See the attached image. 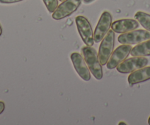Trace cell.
<instances>
[{"instance_id": "cell-9", "label": "cell", "mask_w": 150, "mask_h": 125, "mask_svg": "<svg viewBox=\"0 0 150 125\" xmlns=\"http://www.w3.org/2000/svg\"><path fill=\"white\" fill-rule=\"evenodd\" d=\"M71 60L78 75L84 81L91 80V71L83 56L78 52H73L71 54Z\"/></svg>"}, {"instance_id": "cell-6", "label": "cell", "mask_w": 150, "mask_h": 125, "mask_svg": "<svg viewBox=\"0 0 150 125\" xmlns=\"http://www.w3.org/2000/svg\"><path fill=\"white\" fill-rule=\"evenodd\" d=\"M81 3L82 0H65L53 12L52 18L54 20H61L69 16L78 9Z\"/></svg>"}, {"instance_id": "cell-7", "label": "cell", "mask_w": 150, "mask_h": 125, "mask_svg": "<svg viewBox=\"0 0 150 125\" xmlns=\"http://www.w3.org/2000/svg\"><path fill=\"white\" fill-rule=\"evenodd\" d=\"M132 46L129 44H123L113 50L110 57L107 63V68L108 69H116L122 61L128 57L132 50Z\"/></svg>"}, {"instance_id": "cell-18", "label": "cell", "mask_w": 150, "mask_h": 125, "mask_svg": "<svg viewBox=\"0 0 150 125\" xmlns=\"http://www.w3.org/2000/svg\"><path fill=\"white\" fill-rule=\"evenodd\" d=\"M2 26H1V24H0V36L2 35Z\"/></svg>"}, {"instance_id": "cell-20", "label": "cell", "mask_w": 150, "mask_h": 125, "mask_svg": "<svg viewBox=\"0 0 150 125\" xmlns=\"http://www.w3.org/2000/svg\"><path fill=\"white\" fill-rule=\"evenodd\" d=\"M148 124L150 125V116H149V118L148 119Z\"/></svg>"}, {"instance_id": "cell-14", "label": "cell", "mask_w": 150, "mask_h": 125, "mask_svg": "<svg viewBox=\"0 0 150 125\" xmlns=\"http://www.w3.org/2000/svg\"><path fill=\"white\" fill-rule=\"evenodd\" d=\"M44 5L50 13H53L58 6V0H43Z\"/></svg>"}, {"instance_id": "cell-8", "label": "cell", "mask_w": 150, "mask_h": 125, "mask_svg": "<svg viewBox=\"0 0 150 125\" xmlns=\"http://www.w3.org/2000/svg\"><path fill=\"white\" fill-rule=\"evenodd\" d=\"M112 21V15L109 12L105 11L102 14L93 32L94 42L99 43L102 41V40L110 29Z\"/></svg>"}, {"instance_id": "cell-1", "label": "cell", "mask_w": 150, "mask_h": 125, "mask_svg": "<svg viewBox=\"0 0 150 125\" xmlns=\"http://www.w3.org/2000/svg\"><path fill=\"white\" fill-rule=\"evenodd\" d=\"M82 52L91 74L96 80H100L103 77V71L96 50L92 47L85 46L82 48Z\"/></svg>"}, {"instance_id": "cell-13", "label": "cell", "mask_w": 150, "mask_h": 125, "mask_svg": "<svg viewBox=\"0 0 150 125\" xmlns=\"http://www.w3.org/2000/svg\"><path fill=\"white\" fill-rule=\"evenodd\" d=\"M135 18L138 23L145 28L146 30L150 32V14L142 11H138L135 14Z\"/></svg>"}, {"instance_id": "cell-2", "label": "cell", "mask_w": 150, "mask_h": 125, "mask_svg": "<svg viewBox=\"0 0 150 125\" xmlns=\"http://www.w3.org/2000/svg\"><path fill=\"white\" fill-rule=\"evenodd\" d=\"M115 45V32L112 30L108 31L103 39L102 40L99 49V61L102 66L106 65L108 60L110 57Z\"/></svg>"}, {"instance_id": "cell-5", "label": "cell", "mask_w": 150, "mask_h": 125, "mask_svg": "<svg viewBox=\"0 0 150 125\" xmlns=\"http://www.w3.org/2000/svg\"><path fill=\"white\" fill-rule=\"evenodd\" d=\"M149 60L145 57H132L125 59L117 67L116 69L122 74H129L139 69L146 66Z\"/></svg>"}, {"instance_id": "cell-15", "label": "cell", "mask_w": 150, "mask_h": 125, "mask_svg": "<svg viewBox=\"0 0 150 125\" xmlns=\"http://www.w3.org/2000/svg\"><path fill=\"white\" fill-rule=\"evenodd\" d=\"M23 0H0V3L3 4H12V3H16V2H21Z\"/></svg>"}, {"instance_id": "cell-12", "label": "cell", "mask_w": 150, "mask_h": 125, "mask_svg": "<svg viewBox=\"0 0 150 125\" xmlns=\"http://www.w3.org/2000/svg\"><path fill=\"white\" fill-rule=\"evenodd\" d=\"M132 57H148L150 56V39L144 41L135 46L130 52Z\"/></svg>"}, {"instance_id": "cell-21", "label": "cell", "mask_w": 150, "mask_h": 125, "mask_svg": "<svg viewBox=\"0 0 150 125\" xmlns=\"http://www.w3.org/2000/svg\"><path fill=\"white\" fill-rule=\"evenodd\" d=\"M60 2H63V1H65V0H60Z\"/></svg>"}, {"instance_id": "cell-4", "label": "cell", "mask_w": 150, "mask_h": 125, "mask_svg": "<svg viewBox=\"0 0 150 125\" xmlns=\"http://www.w3.org/2000/svg\"><path fill=\"white\" fill-rule=\"evenodd\" d=\"M150 39V32L146 30H134L122 33L118 37V41L122 44H138Z\"/></svg>"}, {"instance_id": "cell-11", "label": "cell", "mask_w": 150, "mask_h": 125, "mask_svg": "<svg viewBox=\"0 0 150 125\" xmlns=\"http://www.w3.org/2000/svg\"><path fill=\"white\" fill-rule=\"evenodd\" d=\"M150 80V66H144L138 70L132 71L127 78L129 85L143 83Z\"/></svg>"}, {"instance_id": "cell-17", "label": "cell", "mask_w": 150, "mask_h": 125, "mask_svg": "<svg viewBox=\"0 0 150 125\" xmlns=\"http://www.w3.org/2000/svg\"><path fill=\"white\" fill-rule=\"evenodd\" d=\"M83 1H84L85 3L88 4V3H91V2H93V1H94V0H83Z\"/></svg>"}, {"instance_id": "cell-10", "label": "cell", "mask_w": 150, "mask_h": 125, "mask_svg": "<svg viewBox=\"0 0 150 125\" xmlns=\"http://www.w3.org/2000/svg\"><path fill=\"white\" fill-rule=\"evenodd\" d=\"M139 27L137 20L132 18H123L116 20L111 24V28L116 33H125L135 30Z\"/></svg>"}, {"instance_id": "cell-16", "label": "cell", "mask_w": 150, "mask_h": 125, "mask_svg": "<svg viewBox=\"0 0 150 125\" xmlns=\"http://www.w3.org/2000/svg\"><path fill=\"white\" fill-rule=\"evenodd\" d=\"M5 108V102L2 101H0V114H2V113L4 112Z\"/></svg>"}, {"instance_id": "cell-19", "label": "cell", "mask_w": 150, "mask_h": 125, "mask_svg": "<svg viewBox=\"0 0 150 125\" xmlns=\"http://www.w3.org/2000/svg\"><path fill=\"white\" fill-rule=\"evenodd\" d=\"M119 125H121V124H125V125H126L127 123H125V122H123V121H121V122H119Z\"/></svg>"}, {"instance_id": "cell-3", "label": "cell", "mask_w": 150, "mask_h": 125, "mask_svg": "<svg viewBox=\"0 0 150 125\" xmlns=\"http://www.w3.org/2000/svg\"><path fill=\"white\" fill-rule=\"evenodd\" d=\"M79 34L86 46L92 47L94 44L93 32L88 20L83 16H78L75 18Z\"/></svg>"}]
</instances>
